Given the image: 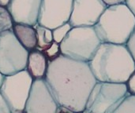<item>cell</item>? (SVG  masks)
I'll use <instances>...</instances> for the list:
<instances>
[{"instance_id": "obj_1", "label": "cell", "mask_w": 135, "mask_h": 113, "mask_svg": "<svg viewBox=\"0 0 135 113\" xmlns=\"http://www.w3.org/2000/svg\"><path fill=\"white\" fill-rule=\"evenodd\" d=\"M45 82L59 106L84 112L88 98L97 83L89 63L63 55L48 62Z\"/></svg>"}, {"instance_id": "obj_2", "label": "cell", "mask_w": 135, "mask_h": 113, "mask_svg": "<svg viewBox=\"0 0 135 113\" xmlns=\"http://www.w3.org/2000/svg\"><path fill=\"white\" fill-rule=\"evenodd\" d=\"M89 65L98 82L126 83L135 71L127 46L113 43H101Z\"/></svg>"}, {"instance_id": "obj_3", "label": "cell", "mask_w": 135, "mask_h": 113, "mask_svg": "<svg viewBox=\"0 0 135 113\" xmlns=\"http://www.w3.org/2000/svg\"><path fill=\"white\" fill-rule=\"evenodd\" d=\"M94 28L102 43L126 45L135 28V16L125 3L110 6Z\"/></svg>"}, {"instance_id": "obj_4", "label": "cell", "mask_w": 135, "mask_h": 113, "mask_svg": "<svg viewBox=\"0 0 135 113\" xmlns=\"http://www.w3.org/2000/svg\"><path fill=\"white\" fill-rule=\"evenodd\" d=\"M101 43L94 27H73L59 46L62 55L89 63Z\"/></svg>"}, {"instance_id": "obj_5", "label": "cell", "mask_w": 135, "mask_h": 113, "mask_svg": "<svg viewBox=\"0 0 135 113\" xmlns=\"http://www.w3.org/2000/svg\"><path fill=\"white\" fill-rule=\"evenodd\" d=\"M29 51L17 39L13 31L0 34V72L6 76L25 70Z\"/></svg>"}, {"instance_id": "obj_6", "label": "cell", "mask_w": 135, "mask_h": 113, "mask_svg": "<svg viewBox=\"0 0 135 113\" xmlns=\"http://www.w3.org/2000/svg\"><path fill=\"white\" fill-rule=\"evenodd\" d=\"M33 79L25 70L5 76L0 93L12 113L24 112Z\"/></svg>"}, {"instance_id": "obj_7", "label": "cell", "mask_w": 135, "mask_h": 113, "mask_svg": "<svg viewBox=\"0 0 135 113\" xmlns=\"http://www.w3.org/2000/svg\"><path fill=\"white\" fill-rule=\"evenodd\" d=\"M127 94L126 83L97 81L88 98L83 113H106Z\"/></svg>"}, {"instance_id": "obj_8", "label": "cell", "mask_w": 135, "mask_h": 113, "mask_svg": "<svg viewBox=\"0 0 135 113\" xmlns=\"http://www.w3.org/2000/svg\"><path fill=\"white\" fill-rule=\"evenodd\" d=\"M74 0H42L38 24L54 30L68 23Z\"/></svg>"}, {"instance_id": "obj_9", "label": "cell", "mask_w": 135, "mask_h": 113, "mask_svg": "<svg viewBox=\"0 0 135 113\" xmlns=\"http://www.w3.org/2000/svg\"><path fill=\"white\" fill-rule=\"evenodd\" d=\"M107 7L103 0H74L69 23L72 27H94Z\"/></svg>"}, {"instance_id": "obj_10", "label": "cell", "mask_w": 135, "mask_h": 113, "mask_svg": "<svg viewBox=\"0 0 135 113\" xmlns=\"http://www.w3.org/2000/svg\"><path fill=\"white\" fill-rule=\"evenodd\" d=\"M58 107L45 79L33 80L24 112L56 113Z\"/></svg>"}, {"instance_id": "obj_11", "label": "cell", "mask_w": 135, "mask_h": 113, "mask_svg": "<svg viewBox=\"0 0 135 113\" xmlns=\"http://www.w3.org/2000/svg\"><path fill=\"white\" fill-rule=\"evenodd\" d=\"M42 0H11L7 6L13 24L35 26L38 18Z\"/></svg>"}, {"instance_id": "obj_12", "label": "cell", "mask_w": 135, "mask_h": 113, "mask_svg": "<svg viewBox=\"0 0 135 113\" xmlns=\"http://www.w3.org/2000/svg\"><path fill=\"white\" fill-rule=\"evenodd\" d=\"M48 66V61L43 52L37 50L29 51L26 71L33 80L44 79Z\"/></svg>"}, {"instance_id": "obj_13", "label": "cell", "mask_w": 135, "mask_h": 113, "mask_svg": "<svg viewBox=\"0 0 135 113\" xmlns=\"http://www.w3.org/2000/svg\"><path fill=\"white\" fill-rule=\"evenodd\" d=\"M19 42L28 51L36 49L37 39L34 26L21 24H13L12 29Z\"/></svg>"}, {"instance_id": "obj_14", "label": "cell", "mask_w": 135, "mask_h": 113, "mask_svg": "<svg viewBox=\"0 0 135 113\" xmlns=\"http://www.w3.org/2000/svg\"><path fill=\"white\" fill-rule=\"evenodd\" d=\"M34 28L36 31V39H37V44H36V50L44 52V50L48 49L54 42L52 30L40 26L38 24H36Z\"/></svg>"}, {"instance_id": "obj_15", "label": "cell", "mask_w": 135, "mask_h": 113, "mask_svg": "<svg viewBox=\"0 0 135 113\" xmlns=\"http://www.w3.org/2000/svg\"><path fill=\"white\" fill-rule=\"evenodd\" d=\"M106 113H135V96L127 94L115 103Z\"/></svg>"}, {"instance_id": "obj_16", "label": "cell", "mask_w": 135, "mask_h": 113, "mask_svg": "<svg viewBox=\"0 0 135 113\" xmlns=\"http://www.w3.org/2000/svg\"><path fill=\"white\" fill-rule=\"evenodd\" d=\"M13 21L6 7L0 6V34L13 29Z\"/></svg>"}, {"instance_id": "obj_17", "label": "cell", "mask_w": 135, "mask_h": 113, "mask_svg": "<svg viewBox=\"0 0 135 113\" xmlns=\"http://www.w3.org/2000/svg\"><path fill=\"white\" fill-rule=\"evenodd\" d=\"M72 28L73 27L68 22V23H66V24L56 28L55 29L52 30L54 42L60 44L62 42V41L66 38V36L67 35V34L69 33V31L71 30Z\"/></svg>"}, {"instance_id": "obj_18", "label": "cell", "mask_w": 135, "mask_h": 113, "mask_svg": "<svg viewBox=\"0 0 135 113\" xmlns=\"http://www.w3.org/2000/svg\"><path fill=\"white\" fill-rule=\"evenodd\" d=\"M43 53L45 55V57H47L48 62L55 60V58H57L59 56L61 55L59 44L57 43V42H54L51 44V46L48 49H47L46 50H44Z\"/></svg>"}, {"instance_id": "obj_19", "label": "cell", "mask_w": 135, "mask_h": 113, "mask_svg": "<svg viewBox=\"0 0 135 113\" xmlns=\"http://www.w3.org/2000/svg\"><path fill=\"white\" fill-rule=\"evenodd\" d=\"M126 46H127L128 50L130 51L131 56L133 57V58H134L135 61V28L134 31H133V33H132V35H131L129 40L126 43Z\"/></svg>"}, {"instance_id": "obj_20", "label": "cell", "mask_w": 135, "mask_h": 113, "mask_svg": "<svg viewBox=\"0 0 135 113\" xmlns=\"http://www.w3.org/2000/svg\"><path fill=\"white\" fill-rule=\"evenodd\" d=\"M128 94L135 96V71L126 83Z\"/></svg>"}, {"instance_id": "obj_21", "label": "cell", "mask_w": 135, "mask_h": 113, "mask_svg": "<svg viewBox=\"0 0 135 113\" xmlns=\"http://www.w3.org/2000/svg\"><path fill=\"white\" fill-rule=\"evenodd\" d=\"M0 113H12L6 101L0 93Z\"/></svg>"}, {"instance_id": "obj_22", "label": "cell", "mask_w": 135, "mask_h": 113, "mask_svg": "<svg viewBox=\"0 0 135 113\" xmlns=\"http://www.w3.org/2000/svg\"><path fill=\"white\" fill-rule=\"evenodd\" d=\"M103 2L107 5V6H113V5L125 3L126 0H103Z\"/></svg>"}, {"instance_id": "obj_23", "label": "cell", "mask_w": 135, "mask_h": 113, "mask_svg": "<svg viewBox=\"0 0 135 113\" xmlns=\"http://www.w3.org/2000/svg\"><path fill=\"white\" fill-rule=\"evenodd\" d=\"M125 4L135 16V0H126Z\"/></svg>"}, {"instance_id": "obj_24", "label": "cell", "mask_w": 135, "mask_h": 113, "mask_svg": "<svg viewBox=\"0 0 135 113\" xmlns=\"http://www.w3.org/2000/svg\"><path fill=\"white\" fill-rule=\"evenodd\" d=\"M56 113H83V112H74L67 108H65V107H62V106H59L58 107V109L56 111Z\"/></svg>"}, {"instance_id": "obj_25", "label": "cell", "mask_w": 135, "mask_h": 113, "mask_svg": "<svg viewBox=\"0 0 135 113\" xmlns=\"http://www.w3.org/2000/svg\"><path fill=\"white\" fill-rule=\"evenodd\" d=\"M11 0H0V6H4V7H7V6L9 4Z\"/></svg>"}, {"instance_id": "obj_26", "label": "cell", "mask_w": 135, "mask_h": 113, "mask_svg": "<svg viewBox=\"0 0 135 113\" xmlns=\"http://www.w3.org/2000/svg\"><path fill=\"white\" fill-rule=\"evenodd\" d=\"M4 79H5V76H4V75H2V74L0 72V89H1L2 85V83H3Z\"/></svg>"}, {"instance_id": "obj_27", "label": "cell", "mask_w": 135, "mask_h": 113, "mask_svg": "<svg viewBox=\"0 0 135 113\" xmlns=\"http://www.w3.org/2000/svg\"><path fill=\"white\" fill-rule=\"evenodd\" d=\"M21 113H25V112H21Z\"/></svg>"}]
</instances>
